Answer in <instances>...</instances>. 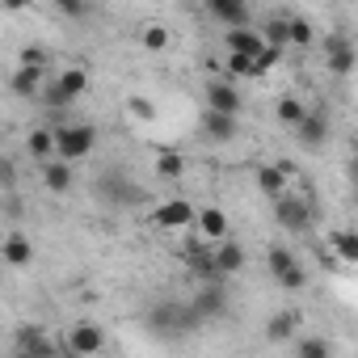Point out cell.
<instances>
[{"instance_id":"6da1fadb","label":"cell","mask_w":358,"mask_h":358,"mask_svg":"<svg viewBox=\"0 0 358 358\" xmlns=\"http://www.w3.org/2000/svg\"><path fill=\"white\" fill-rule=\"evenodd\" d=\"M148 333L152 337H164V341H177V337H186L203 324V316L194 312V303H182V299H156L143 316Z\"/></svg>"},{"instance_id":"7a4b0ae2","label":"cell","mask_w":358,"mask_h":358,"mask_svg":"<svg viewBox=\"0 0 358 358\" xmlns=\"http://www.w3.org/2000/svg\"><path fill=\"white\" fill-rule=\"evenodd\" d=\"M93 190H97V199H101L106 207H135V203L143 199V190H139L135 182H127V173H118V169L101 173L97 182H93Z\"/></svg>"},{"instance_id":"3957f363","label":"cell","mask_w":358,"mask_h":358,"mask_svg":"<svg viewBox=\"0 0 358 358\" xmlns=\"http://www.w3.org/2000/svg\"><path fill=\"white\" fill-rule=\"evenodd\" d=\"M55 139H59V156L64 160H85V156H93L101 135H97L93 122H68V127L55 131Z\"/></svg>"},{"instance_id":"277c9868","label":"cell","mask_w":358,"mask_h":358,"mask_svg":"<svg viewBox=\"0 0 358 358\" xmlns=\"http://www.w3.org/2000/svg\"><path fill=\"white\" fill-rule=\"evenodd\" d=\"M274 224L287 228V232H295V236H303V232L312 228V203H308L303 194H282V199H274Z\"/></svg>"},{"instance_id":"5b68a950","label":"cell","mask_w":358,"mask_h":358,"mask_svg":"<svg viewBox=\"0 0 358 358\" xmlns=\"http://www.w3.org/2000/svg\"><path fill=\"white\" fill-rule=\"evenodd\" d=\"M324 68H329V76H337V80H345V76L358 68V51H354V43H350L341 30H333V34L324 38Z\"/></svg>"},{"instance_id":"8992f818","label":"cell","mask_w":358,"mask_h":358,"mask_svg":"<svg viewBox=\"0 0 358 358\" xmlns=\"http://www.w3.org/2000/svg\"><path fill=\"white\" fill-rule=\"evenodd\" d=\"M64 350L76 354V358H93V354L106 350V329L93 324V320H76V324L68 329V337H64Z\"/></svg>"},{"instance_id":"52a82bcc","label":"cell","mask_w":358,"mask_h":358,"mask_svg":"<svg viewBox=\"0 0 358 358\" xmlns=\"http://www.w3.org/2000/svg\"><path fill=\"white\" fill-rule=\"evenodd\" d=\"M182 257H186V270H190L194 278H203V282H215V278H224V274H220V262H215V249L207 245V236L190 241V245L182 249Z\"/></svg>"},{"instance_id":"ba28073f","label":"cell","mask_w":358,"mask_h":358,"mask_svg":"<svg viewBox=\"0 0 358 358\" xmlns=\"http://www.w3.org/2000/svg\"><path fill=\"white\" fill-rule=\"evenodd\" d=\"M194 220H199V207H194V203H186V199H169V203H160V207L152 211V228H160V232L190 228Z\"/></svg>"},{"instance_id":"9c48e42d","label":"cell","mask_w":358,"mask_h":358,"mask_svg":"<svg viewBox=\"0 0 358 358\" xmlns=\"http://www.w3.org/2000/svg\"><path fill=\"white\" fill-rule=\"evenodd\" d=\"M203 97H207L211 110H224V114H236V118L245 110V93L236 89V80H207L203 85Z\"/></svg>"},{"instance_id":"30bf717a","label":"cell","mask_w":358,"mask_h":358,"mask_svg":"<svg viewBox=\"0 0 358 358\" xmlns=\"http://www.w3.org/2000/svg\"><path fill=\"white\" fill-rule=\"evenodd\" d=\"M64 345H55L38 324H22L17 329V337H13V354L17 358H34V354H59Z\"/></svg>"},{"instance_id":"8fae6325","label":"cell","mask_w":358,"mask_h":358,"mask_svg":"<svg viewBox=\"0 0 358 358\" xmlns=\"http://www.w3.org/2000/svg\"><path fill=\"white\" fill-rule=\"evenodd\" d=\"M190 303H194V312L203 316V324H207V320L228 316V291L220 287V278H215V282H203V291H199Z\"/></svg>"},{"instance_id":"7c38bea8","label":"cell","mask_w":358,"mask_h":358,"mask_svg":"<svg viewBox=\"0 0 358 358\" xmlns=\"http://www.w3.org/2000/svg\"><path fill=\"white\" fill-rule=\"evenodd\" d=\"M224 47H228V51H236V55H253V59H257L270 43H266V34H262V30H253V26H228Z\"/></svg>"},{"instance_id":"4fadbf2b","label":"cell","mask_w":358,"mask_h":358,"mask_svg":"<svg viewBox=\"0 0 358 358\" xmlns=\"http://www.w3.org/2000/svg\"><path fill=\"white\" fill-rule=\"evenodd\" d=\"M203 135L211 139V143H232L236 135H241V122H236V114H224V110H203Z\"/></svg>"},{"instance_id":"5bb4252c","label":"cell","mask_w":358,"mask_h":358,"mask_svg":"<svg viewBox=\"0 0 358 358\" xmlns=\"http://www.w3.org/2000/svg\"><path fill=\"white\" fill-rule=\"evenodd\" d=\"M43 68L38 64H17V72L9 76V93L13 97H22V101H30V97H38L43 93Z\"/></svg>"},{"instance_id":"9a60e30c","label":"cell","mask_w":358,"mask_h":358,"mask_svg":"<svg viewBox=\"0 0 358 358\" xmlns=\"http://www.w3.org/2000/svg\"><path fill=\"white\" fill-rule=\"evenodd\" d=\"M295 139H299V148H324V139H329V114L324 110H308L303 122L295 127Z\"/></svg>"},{"instance_id":"2e32d148","label":"cell","mask_w":358,"mask_h":358,"mask_svg":"<svg viewBox=\"0 0 358 358\" xmlns=\"http://www.w3.org/2000/svg\"><path fill=\"white\" fill-rule=\"evenodd\" d=\"M203 9L224 22V26H249L253 13H249V0H203Z\"/></svg>"},{"instance_id":"e0dca14e","label":"cell","mask_w":358,"mask_h":358,"mask_svg":"<svg viewBox=\"0 0 358 358\" xmlns=\"http://www.w3.org/2000/svg\"><path fill=\"white\" fill-rule=\"evenodd\" d=\"M43 186L51 194H68L76 186V173H72V160L55 156V160H43Z\"/></svg>"},{"instance_id":"ac0fdd59","label":"cell","mask_w":358,"mask_h":358,"mask_svg":"<svg viewBox=\"0 0 358 358\" xmlns=\"http://www.w3.org/2000/svg\"><path fill=\"white\" fill-rule=\"evenodd\" d=\"M0 257H5L13 270H26V266L34 262V241H30L26 232H9V236H5V249H0Z\"/></svg>"},{"instance_id":"d6986e66","label":"cell","mask_w":358,"mask_h":358,"mask_svg":"<svg viewBox=\"0 0 358 358\" xmlns=\"http://www.w3.org/2000/svg\"><path fill=\"white\" fill-rule=\"evenodd\" d=\"M26 152H30L34 160H55V156H59L55 131H51V127H34V131L26 135Z\"/></svg>"},{"instance_id":"ffe728a7","label":"cell","mask_w":358,"mask_h":358,"mask_svg":"<svg viewBox=\"0 0 358 358\" xmlns=\"http://www.w3.org/2000/svg\"><path fill=\"white\" fill-rule=\"evenodd\" d=\"M194 228H199V236H207V241H224V236H228V215H224L220 207H199Z\"/></svg>"},{"instance_id":"44dd1931","label":"cell","mask_w":358,"mask_h":358,"mask_svg":"<svg viewBox=\"0 0 358 358\" xmlns=\"http://www.w3.org/2000/svg\"><path fill=\"white\" fill-rule=\"evenodd\" d=\"M257 190H262L270 203L287 194V173H282V164H262V169H257Z\"/></svg>"},{"instance_id":"7402d4cb","label":"cell","mask_w":358,"mask_h":358,"mask_svg":"<svg viewBox=\"0 0 358 358\" xmlns=\"http://www.w3.org/2000/svg\"><path fill=\"white\" fill-rule=\"evenodd\" d=\"M215 262H220V274H224V278H232V274H241V270H245V249H241L236 241H228V236H224V241L215 245Z\"/></svg>"},{"instance_id":"603a6c76","label":"cell","mask_w":358,"mask_h":358,"mask_svg":"<svg viewBox=\"0 0 358 358\" xmlns=\"http://www.w3.org/2000/svg\"><path fill=\"white\" fill-rule=\"evenodd\" d=\"M295 329H299V316H295V312H274V316L266 320V341H270V345H282V341L295 337Z\"/></svg>"},{"instance_id":"cb8c5ba5","label":"cell","mask_w":358,"mask_h":358,"mask_svg":"<svg viewBox=\"0 0 358 358\" xmlns=\"http://www.w3.org/2000/svg\"><path fill=\"white\" fill-rule=\"evenodd\" d=\"M329 245H333V253H337L341 262L358 266V224H354V228H337V232L329 236Z\"/></svg>"},{"instance_id":"d4e9b609","label":"cell","mask_w":358,"mask_h":358,"mask_svg":"<svg viewBox=\"0 0 358 358\" xmlns=\"http://www.w3.org/2000/svg\"><path fill=\"white\" fill-rule=\"evenodd\" d=\"M169 43H173V34H169V26H160V22H148V26L139 30V47H143L148 55L169 51Z\"/></svg>"},{"instance_id":"484cf974","label":"cell","mask_w":358,"mask_h":358,"mask_svg":"<svg viewBox=\"0 0 358 358\" xmlns=\"http://www.w3.org/2000/svg\"><path fill=\"white\" fill-rule=\"evenodd\" d=\"M55 80H59V85H64V93H68V97L76 101V97H80V93L89 89V68H80V64H72V68H64V72H59Z\"/></svg>"},{"instance_id":"4316f807","label":"cell","mask_w":358,"mask_h":358,"mask_svg":"<svg viewBox=\"0 0 358 358\" xmlns=\"http://www.w3.org/2000/svg\"><path fill=\"white\" fill-rule=\"evenodd\" d=\"M182 173H186V156H182V152H156V177L177 182Z\"/></svg>"},{"instance_id":"83f0119b","label":"cell","mask_w":358,"mask_h":358,"mask_svg":"<svg viewBox=\"0 0 358 358\" xmlns=\"http://www.w3.org/2000/svg\"><path fill=\"white\" fill-rule=\"evenodd\" d=\"M262 34H266V43H270V47H282V51H287V47H291V17H282V13H278V17H270Z\"/></svg>"},{"instance_id":"f1b7e54d","label":"cell","mask_w":358,"mask_h":358,"mask_svg":"<svg viewBox=\"0 0 358 358\" xmlns=\"http://www.w3.org/2000/svg\"><path fill=\"white\" fill-rule=\"evenodd\" d=\"M303 114H308V110H303V101H299V97H282V101L274 106V118H278L282 127H291V131L303 122Z\"/></svg>"},{"instance_id":"f546056e","label":"cell","mask_w":358,"mask_h":358,"mask_svg":"<svg viewBox=\"0 0 358 358\" xmlns=\"http://www.w3.org/2000/svg\"><path fill=\"white\" fill-rule=\"evenodd\" d=\"M38 101L51 110V114H59V110H72V97L64 93V85L59 80H51V85H43V93H38Z\"/></svg>"},{"instance_id":"4dcf8cb0","label":"cell","mask_w":358,"mask_h":358,"mask_svg":"<svg viewBox=\"0 0 358 358\" xmlns=\"http://www.w3.org/2000/svg\"><path fill=\"white\" fill-rule=\"evenodd\" d=\"M228 76H232V80H253V76H257L253 55H236V51H228Z\"/></svg>"},{"instance_id":"1f68e13d","label":"cell","mask_w":358,"mask_h":358,"mask_svg":"<svg viewBox=\"0 0 358 358\" xmlns=\"http://www.w3.org/2000/svg\"><path fill=\"white\" fill-rule=\"evenodd\" d=\"M295 262H299V257H295L287 245H270V253H266V266H270V274H274V278H278L282 270H291Z\"/></svg>"},{"instance_id":"d6a6232c","label":"cell","mask_w":358,"mask_h":358,"mask_svg":"<svg viewBox=\"0 0 358 358\" xmlns=\"http://www.w3.org/2000/svg\"><path fill=\"white\" fill-rule=\"evenodd\" d=\"M316 43V30H312V22L308 17H291V47H312Z\"/></svg>"},{"instance_id":"836d02e7","label":"cell","mask_w":358,"mask_h":358,"mask_svg":"<svg viewBox=\"0 0 358 358\" xmlns=\"http://www.w3.org/2000/svg\"><path fill=\"white\" fill-rule=\"evenodd\" d=\"M295 350H299L303 358H329V354H333V341H324V337H299Z\"/></svg>"},{"instance_id":"e575fe53","label":"cell","mask_w":358,"mask_h":358,"mask_svg":"<svg viewBox=\"0 0 358 358\" xmlns=\"http://www.w3.org/2000/svg\"><path fill=\"white\" fill-rule=\"evenodd\" d=\"M274 282H278L282 291H303V287H308V270H303V266L295 262V266H291V270H282V274H278Z\"/></svg>"},{"instance_id":"d590c367","label":"cell","mask_w":358,"mask_h":358,"mask_svg":"<svg viewBox=\"0 0 358 358\" xmlns=\"http://www.w3.org/2000/svg\"><path fill=\"white\" fill-rule=\"evenodd\" d=\"M51 5H55L68 22H80V17L89 13V0H51Z\"/></svg>"},{"instance_id":"8d00e7d4","label":"cell","mask_w":358,"mask_h":358,"mask_svg":"<svg viewBox=\"0 0 358 358\" xmlns=\"http://www.w3.org/2000/svg\"><path fill=\"white\" fill-rule=\"evenodd\" d=\"M278 59H282V47H266V51L253 59V64H257V76H266L270 68H278Z\"/></svg>"},{"instance_id":"74e56055","label":"cell","mask_w":358,"mask_h":358,"mask_svg":"<svg viewBox=\"0 0 358 358\" xmlns=\"http://www.w3.org/2000/svg\"><path fill=\"white\" fill-rule=\"evenodd\" d=\"M127 110H131L135 118H143V122H152V118H156V106H152L148 97H131V101H127Z\"/></svg>"},{"instance_id":"f35d334b","label":"cell","mask_w":358,"mask_h":358,"mask_svg":"<svg viewBox=\"0 0 358 358\" xmlns=\"http://www.w3.org/2000/svg\"><path fill=\"white\" fill-rule=\"evenodd\" d=\"M0 186H5V194H13L17 190V164L5 156V164H0Z\"/></svg>"},{"instance_id":"ab89813d","label":"cell","mask_w":358,"mask_h":358,"mask_svg":"<svg viewBox=\"0 0 358 358\" xmlns=\"http://www.w3.org/2000/svg\"><path fill=\"white\" fill-rule=\"evenodd\" d=\"M17 59H22V64H38V68H47V51H43V47H22Z\"/></svg>"},{"instance_id":"60d3db41","label":"cell","mask_w":358,"mask_h":358,"mask_svg":"<svg viewBox=\"0 0 358 358\" xmlns=\"http://www.w3.org/2000/svg\"><path fill=\"white\" fill-rule=\"evenodd\" d=\"M0 5H5V13H26L34 0H0Z\"/></svg>"},{"instance_id":"b9f144b4","label":"cell","mask_w":358,"mask_h":358,"mask_svg":"<svg viewBox=\"0 0 358 358\" xmlns=\"http://www.w3.org/2000/svg\"><path fill=\"white\" fill-rule=\"evenodd\" d=\"M354 177H358V160H354Z\"/></svg>"}]
</instances>
